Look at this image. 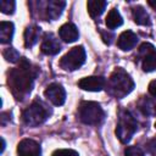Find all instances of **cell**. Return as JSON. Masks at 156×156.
<instances>
[{
  "mask_svg": "<svg viewBox=\"0 0 156 156\" xmlns=\"http://www.w3.org/2000/svg\"><path fill=\"white\" fill-rule=\"evenodd\" d=\"M35 76V68H32L30 62L26 57L20 58V66L10 71L7 82L17 100L24 99L30 93Z\"/></svg>",
  "mask_w": 156,
  "mask_h": 156,
  "instance_id": "1",
  "label": "cell"
},
{
  "mask_svg": "<svg viewBox=\"0 0 156 156\" xmlns=\"http://www.w3.org/2000/svg\"><path fill=\"white\" fill-rule=\"evenodd\" d=\"M107 87L110 88V93L113 96L121 99L128 95L134 89V82L123 68L117 67L111 73Z\"/></svg>",
  "mask_w": 156,
  "mask_h": 156,
  "instance_id": "2",
  "label": "cell"
},
{
  "mask_svg": "<svg viewBox=\"0 0 156 156\" xmlns=\"http://www.w3.org/2000/svg\"><path fill=\"white\" fill-rule=\"evenodd\" d=\"M78 117L79 119L90 126H96L100 124L104 121L105 113L101 106L98 102L94 101H84L80 104L78 108Z\"/></svg>",
  "mask_w": 156,
  "mask_h": 156,
  "instance_id": "3",
  "label": "cell"
},
{
  "mask_svg": "<svg viewBox=\"0 0 156 156\" xmlns=\"http://www.w3.org/2000/svg\"><path fill=\"white\" fill-rule=\"evenodd\" d=\"M49 113L50 112L44 104L39 101H34L23 111L22 121L24 124L29 127H37L49 117Z\"/></svg>",
  "mask_w": 156,
  "mask_h": 156,
  "instance_id": "4",
  "label": "cell"
},
{
  "mask_svg": "<svg viewBox=\"0 0 156 156\" xmlns=\"http://www.w3.org/2000/svg\"><path fill=\"white\" fill-rule=\"evenodd\" d=\"M136 130V121L128 111H122L116 127V135L122 144L130 141L133 134Z\"/></svg>",
  "mask_w": 156,
  "mask_h": 156,
  "instance_id": "5",
  "label": "cell"
},
{
  "mask_svg": "<svg viewBox=\"0 0 156 156\" xmlns=\"http://www.w3.org/2000/svg\"><path fill=\"white\" fill-rule=\"evenodd\" d=\"M85 62V50L83 46L72 48L60 60V67L65 71L78 69Z\"/></svg>",
  "mask_w": 156,
  "mask_h": 156,
  "instance_id": "6",
  "label": "cell"
},
{
  "mask_svg": "<svg viewBox=\"0 0 156 156\" xmlns=\"http://www.w3.org/2000/svg\"><path fill=\"white\" fill-rule=\"evenodd\" d=\"M139 55L143 57V69L145 72L156 71V50L150 43H144L139 48Z\"/></svg>",
  "mask_w": 156,
  "mask_h": 156,
  "instance_id": "7",
  "label": "cell"
},
{
  "mask_svg": "<svg viewBox=\"0 0 156 156\" xmlns=\"http://www.w3.org/2000/svg\"><path fill=\"white\" fill-rule=\"evenodd\" d=\"M44 95L45 98L52 102L55 106H61L65 104V100H66V91L63 89V87L58 83H52L50 84L45 91H44Z\"/></svg>",
  "mask_w": 156,
  "mask_h": 156,
  "instance_id": "8",
  "label": "cell"
},
{
  "mask_svg": "<svg viewBox=\"0 0 156 156\" xmlns=\"http://www.w3.org/2000/svg\"><path fill=\"white\" fill-rule=\"evenodd\" d=\"M106 80L104 77H98V76H91V77H85L82 78L78 82V87L83 90L88 91H100L105 88Z\"/></svg>",
  "mask_w": 156,
  "mask_h": 156,
  "instance_id": "9",
  "label": "cell"
},
{
  "mask_svg": "<svg viewBox=\"0 0 156 156\" xmlns=\"http://www.w3.org/2000/svg\"><path fill=\"white\" fill-rule=\"evenodd\" d=\"M18 156H40L41 149L39 144L32 139H23L20 141L17 146Z\"/></svg>",
  "mask_w": 156,
  "mask_h": 156,
  "instance_id": "10",
  "label": "cell"
},
{
  "mask_svg": "<svg viewBox=\"0 0 156 156\" xmlns=\"http://www.w3.org/2000/svg\"><path fill=\"white\" fill-rule=\"evenodd\" d=\"M61 50V45L52 33H46L41 43V51L45 55H56Z\"/></svg>",
  "mask_w": 156,
  "mask_h": 156,
  "instance_id": "11",
  "label": "cell"
},
{
  "mask_svg": "<svg viewBox=\"0 0 156 156\" xmlns=\"http://www.w3.org/2000/svg\"><path fill=\"white\" fill-rule=\"evenodd\" d=\"M136 43H138V37L132 30H126V32L121 33V35L117 39V45L123 51L133 49L136 45Z\"/></svg>",
  "mask_w": 156,
  "mask_h": 156,
  "instance_id": "12",
  "label": "cell"
},
{
  "mask_svg": "<svg viewBox=\"0 0 156 156\" xmlns=\"http://www.w3.org/2000/svg\"><path fill=\"white\" fill-rule=\"evenodd\" d=\"M58 35L65 43H73L78 39V29L73 23H65L58 29Z\"/></svg>",
  "mask_w": 156,
  "mask_h": 156,
  "instance_id": "13",
  "label": "cell"
},
{
  "mask_svg": "<svg viewBox=\"0 0 156 156\" xmlns=\"http://www.w3.org/2000/svg\"><path fill=\"white\" fill-rule=\"evenodd\" d=\"M39 33H40V28L37 26H29L26 28L24 30V45L27 48L33 46L38 39H39Z\"/></svg>",
  "mask_w": 156,
  "mask_h": 156,
  "instance_id": "14",
  "label": "cell"
},
{
  "mask_svg": "<svg viewBox=\"0 0 156 156\" xmlns=\"http://www.w3.org/2000/svg\"><path fill=\"white\" fill-rule=\"evenodd\" d=\"M106 6H107V2L102 0H89L87 2L88 12L91 17H99L104 12Z\"/></svg>",
  "mask_w": 156,
  "mask_h": 156,
  "instance_id": "15",
  "label": "cell"
},
{
  "mask_svg": "<svg viewBox=\"0 0 156 156\" xmlns=\"http://www.w3.org/2000/svg\"><path fill=\"white\" fill-rule=\"evenodd\" d=\"M65 5V1H50L46 7V17L50 20H56L61 15Z\"/></svg>",
  "mask_w": 156,
  "mask_h": 156,
  "instance_id": "16",
  "label": "cell"
},
{
  "mask_svg": "<svg viewBox=\"0 0 156 156\" xmlns=\"http://www.w3.org/2000/svg\"><path fill=\"white\" fill-rule=\"evenodd\" d=\"M132 13H133V18H134V22L135 23H138L140 26H149L150 24L149 13L144 10L143 6H135V7H133Z\"/></svg>",
  "mask_w": 156,
  "mask_h": 156,
  "instance_id": "17",
  "label": "cell"
},
{
  "mask_svg": "<svg viewBox=\"0 0 156 156\" xmlns=\"http://www.w3.org/2000/svg\"><path fill=\"white\" fill-rule=\"evenodd\" d=\"M13 23L11 22H1L0 23V41L2 44L10 43L13 35Z\"/></svg>",
  "mask_w": 156,
  "mask_h": 156,
  "instance_id": "18",
  "label": "cell"
},
{
  "mask_svg": "<svg viewBox=\"0 0 156 156\" xmlns=\"http://www.w3.org/2000/svg\"><path fill=\"white\" fill-rule=\"evenodd\" d=\"M105 22H106L107 28L115 29V28L122 26L123 18H122V16L119 15V12L117 11V9H112V10H110V12L107 13V17H106V21H105Z\"/></svg>",
  "mask_w": 156,
  "mask_h": 156,
  "instance_id": "19",
  "label": "cell"
},
{
  "mask_svg": "<svg viewBox=\"0 0 156 156\" xmlns=\"http://www.w3.org/2000/svg\"><path fill=\"white\" fill-rule=\"evenodd\" d=\"M15 7H16V2L13 0H1L0 1V9L1 12L6 13V15H11L15 12Z\"/></svg>",
  "mask_w": 156,
  "mask_h": 156,
  "instance_id": "20",
  "label": "cell"
},
{
  "mask_svg": "<svg viewBox=\"0 0 156 156\" xmlns=\"http://www.w3.org/2000/svg\"><path fill=\"white\" fill-rule=\"evenodd\" d=\"M4 57L6 58V61L9 62H16L18 58H20V54L16 49L13 48H10V49H6L4 51Z\"/></svg>",
  "mask_w": 156,
  "mask_h": 156,
  "instance_id": "21",
  "label": "cell"
},
{
  "mask_svg": "<svg viewBox=\"0 0 156 156\" xmlns=\"http://www.w3.org/2000/svg\"><path fill=\"white\" fill-rule=\"evenodd\" d=\"M124 156H145L143 150L138 146H128L124 150Z\"/></svg>",
  "mask_w": 156,
  "mask_h": 156,
  "instance_id": "22",
  "label": "cell"
},
{
  "mask_svg": "<svg viewBox=\"0 0 156 156\" xmlns=\"http://www.w3.org/2000/svg\"><path fill=\"white\" fill-rule=\"evenodd\" d=\"M52 156H79L77 151L74 150H71V149H60V150H56Z\"/></svg>",
  "mask_w": 156,
  "mask_h": 156,
  "instance_id": "23",
  "label": "cell"
},
{
  "mask_svg": "<svg viewBox=\"0 0 156 156\" xmlns=\"http://www.w3.org/2000/svg\"><path fill=\"white\" fill-rule=\"evenodd\" d=\"M101 34H102V39H104V41H105L107 45H110V44L112 43L113 35H112L111 33H106V32H101Z\"/></svg>",
  "mask_w": 156,
  "mask_h": 156,
  "instance_id": "24",
  "label": "cell"
},
{
  "mask_svg": "<svg viewBox=\"0 0 156 156\" xmlns=\"http://www.w3.org/2000/svg\"><path fill=\"white\" fill-rule=\"evenodd\" d=\"M149 93H150L152 96L156 98V79L152 80V82L149 84Z\"/></svg>",
  "mask_w": 156,
  "mask_h": 156,
  "instance_id": "25",
  "label": "cell"
},
{
  "mask_svg": "<svg viewBox=\"0 0 156 156\" xmlns=\"http://www.w3.org/2000/svg\"><path fill=\"white\" fill-rule=\"evenodd\" d=\"M149 5H150L154 10H156V0H149Z\"/></svg>",
  "mask_w": 156,
  "mask_h": 156,
  "instance_id": "26",
  "label": "cell"
},
{
  "mask_svg": "<svg viewBox=\"0 0 156 156\" xmlns=\"http://www.w3.org/2000/svg\"><path fill=\"white\" fill-rule=\"evenodd\" d=\"M4 150H5V140L1 138V152H4Z\"/></svg>",
  "mask_w": 156,
  "mask_h": 156,
  "instance_id": "27",
  "label": "cell"
},
{
  "mask_svg": "<svg viewBox=\"0 0 156 156\" xmlns=\"http://www.w3.org/2000/svg\"><path fill=\"white\" fill-rule=\"evenodd\" d=\"M155 128H156V123H155Z\"/></svg>",
  "mask_w": 156,
  "mask_h": 156,
  "instance_id": "28",
  "label": "cell"
}]
</instances>
